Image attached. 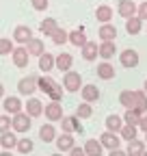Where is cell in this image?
Here are the masks:
<instances>
[{
  "instance_id": "cell-29",
  "label": "cell",
  "mask_w": 147,
  "mask_h": 156,
  "mask_svg": "<svg viewBox=\"0 0 147 156\" xmlns=\"http://www.w3.org/2000/svg\"><path fill=\"white\" fill-rule=\"evenodd\" d=\"M115 54H117V46H115V41H102V44H100V58L108 61V58H113Z\"/></svg>"
},
{
  "instance_id": "cell-51",
  "label": "cell",
  "mask_w": 147,
  "mask_h": 156,
  "mask_svg": "<svg viewBox=\"0 0 147 156\" xmlns=\"http://www.w3.org/2000/svg\"><path fill=\"white\" fill-rule=\"evenodd\" d=\"M145 141H147V134H145Z\"/></svg>"
},
{
  "instance_id": "cell-7",
  "label": "cell",
  "mask_w": 147,
  "mask_h": 156,
  "mask_svg": "<svg viewBox=\"0 0 147 156\" xmlns=\"http://www.w3.org/2000/svg\"><path fill=\"white\" fill-rule=\"evenodd\" d=\"M43 115L48 117L50 124L61 122V119H63V106H61V102H48V104L43 106Z\"/></svg>"
},
{
  "instance_id": "cell-50",
  "label": "cell",
  "mask_w": 147,
  "mask_h": 156,
  "mask_svg": "<svg viewBox=\"0 0 147 156\" xmlns=\"http://www.w3.org/2000/svg\"><path fill=\"white\" fill-rule=\"evenodd\" d=\"M143 156H147V150H145V154H143Z\"/></svg>"
},
{
  "instance_id": "cell-38",
  "label": "cell",
  "mask_w": 147,
  "mask_h": 156,
  "mask_svg": "<svg viewBox=\"0 0 147 156\" xmlns=\"http://www.w3.org/2000/svg\"><path fill=\"white\" fill-rule=\"evenodd\" d=\"M13 50H15V44H13V41H9L7 37H2V39H0V56L13 54Z\"/></svg>"
},
{
  "instance_id": "cell-1",
  "label": "cell",
  "mask_w": 147,
  "mask_h": 156,
  "mask_svg": "<svg viewBox=\"0 0 147 156\" xmlns=\"http://www.w3.org/2000/svg\"><path fill=\"white\" fill-rule=\"evenodd\" d=\"M37 87H39V89L50 98V102H61L63 87H61L56 80H52L50 76H39V78H37Z\"/></svg>"
},
{
  "instance_id": "cell-46",
  "label": "cell",
  "mask_w": 147,
  "mask_h": 156,
  "mask_svg": "<svg viewBox=\"0 0 147 156\" xmlns=\"http://www.w3.org/2000/svg\"><path fill=\"white\" fill-rule=\"evenodd\" d=\"M0 98H5V85L0 83Z\"/></svg>"
},
{
  "instance_id": "cell-15",
  "label": "cell",
  "mask_w": 147,
  "mask_h": 156,
  "mask_svg": "<svg viewBox=\"0 0 147 156\" xmlns=\"http://www.w3.org/2000/svg\"><path fill=\"white\" fill-rule=\"evenodd\" d=\"M80 95H82V100H84L87 104H93V102L100 100V89H97L95 85H82Z\"/></svg>"
},
{
  "instance_id": "cell-31",
  "label": "cell",
  "mask_w": 147,
  "mask_h": 156,
  "mask_svg": "<svg viewBox=\"0 0 147 156\" xmlns=\"http://www.w3.org/2000/svg\"><path fill=\"white\" fill-rule=\"evenodd\" d=\"M125 30H128V35H138L141 30H143V20L141 17H130V20H125Z\"/></svg>"
},
{
  "instance_id": "cell-10",
  "label": "cell",
  "mask_w": 147,
  "mask_h": 156,
  "mask_svg": "<svg viewBox=\"0 0 147 156\" xmlns=\"http://www.w3.org/2000/svg\"><path fill=\"white\" fill-rule=\"evenodd\" d=\"M100 143H102V147H106V150H119V145H121V136L119 134H115V132H102V136H100Z\"/></svg>"
},
{
  "instance_id": "cell-34",
  "label": "cell",
  "mask_w": 147,
  "mask_h": 156,
  "mask_svg": "<svg viewBox=\"0 0 147 156\" xmlns=\"http://www.w3.org/2000/svg\"><path fill=\"white\" fill-rule=\"evenodd\" d=\"M141 117H143V115H141L138 111L130 108V111H125V113H123V124H125V126H136V128H138Z\"/></svg>"
},
{
  "instance_id": "cell-40",
  "label": "cell",
  "mask_w": 147,
  "mask_h": 156,
  "mask_svg": "<svg viewBox=\"0 0 147 156\" xmlns=\"http://www.w3.org/2000/svg\"><path fill=\"white\" fill-rule=\"evenodd\" d=\"M11 130V117L9 115H0V134H5Z\"/></svg>"
},
{
  "instance_id": "cell-49",
  "label": "cell",
  "mask_w": 147,
  "mask_h": 156,
  "mask_svg": "<svg viewBox=\"0 0 147 156\" xmlns=\"http://www.w3.org/2000/svg\"><path fill=\"white\" fill-rule=\"evenodd\" d=\"M143 91H145V93H147V80H145V87H143Z\"/></svg>"
},
{
  "instance_id": "cell-32",
  "label": "cell",
  "mask_w": 147,
  "mask_h": 156,
  "mask_svg": "<svg viewBox=\"0 0 147 156\" xmlns=\"http://www.w3.org/2000/svg\"><path fill=\"white\" fill-rule=\"evenodd\" d=\"M119 104H121L125 111L134 108V91H130V89L121 91V93H119Z\"/></svg>"
},
{
  "instance_id": "cell-33",
  "label": "cell",
  "mask_w": 147,
  "mask_h": 156,
  "mask_svg": "<svg viewBox=\"0 0 147 156\" xmlns=\"http://www.w3.org/2000/svg\"><path fill=\"white\" fill-rule=\"evenodd\" d=\"M54 58H56L54 54L46 52V54H41V56H39V63H37V65H39V69H41L43 74H48V72L54 67Z\"/></svg>"
},
{
  "instance_id": "cell-44",
  "label": "cell",
  "mask_w": 147,
  "mask_h": 156,
  "mask_svg": "<svg viewBox=\"0 0 147 156\" xmlns=\"http://www.w3.org/2000/svg\"><path fill=\"white\" fill-rule=\"evenodd\" d=\"M138 130H143V132L147 134V115H143V117H141V122H138Z\"/></svg>"
},
{
  "instance_id": "cell-42",
  "label": "cell",
  "mask_w": 147,
  "mask_h": 156,
  "mask_svg": "<svg viewBox=\"0 0 147 156\" xmlns=\"http://www.w3.org/2000/svg\"><path fill=\"white\" fill-rule=\"evenodd\" d=\"M30 5H32V9H37V11H46L48 5H50V0H30Z\"/></svg>"
},
{
  "instance_id": "cell-19",
  "label": "cell",
  "mask_w": 147,
  "mask_h": 156,
  "mask_svg": "<svg viewBox=\"0 0 147 156\" xmlns=\"http://www.w3.org/2000/svg\"><path fill=\"white\" fill-rule=\"evenodd\" d=\"M56 136H59V134H56V128H54L50 122L39 128V139H41L43 143H54V141H56Z\"/></svg>"
},
{
  "instance_id": "cell-24",
  "label": "cell",
  "mask_w": 147,
  "mask_h": 156,
  "mask_svg": "<svg viewBox=\"0 0 147 156\" xmlns=\"http://www.w3.org/2000/svg\"><path fill=\"white\" fill-rule=\"evenodd\" d=\"M97 35H100L102 41H115V39H117V26L115 24H102Z\"/></svg>"
},
{
  "instance_id": "cell-22",
  "label": "cell",
  "mask_w": 147,
  "mask_h": 156,
  "mask_svg": "<svg viewBox=\"0 0 147 156\" xmlns=\"http://www.w3.org/2000/svg\"><path fill=\"white\" fill-rule=\"evenodd\" d=\"M95 20L100 24H110L113 22V7H108V5H100L95 9Z\"/></svg>"
},
{
  "instance_id": "cell-20",
  "label": "cell",
  "mask_w": 147,
  "mask_h": 156,
  "mask_svg": "<svg viewBox=\"0 0 147 156\" xmlns=\"http://www.w3.org/2000/svg\"><path fill=\"white\" fill-rule=\"evenodd\" d=\"M104 124H106V130H108V132L119 134V132H121V128H123V117L113 113V115H108V117H106V122H104Z\"/></svg>"
},
{
  "instance_id": "cell-48",
  "label": "cell",
  "mask_w": 147,
  "mask_h": 156,
  "mask_svg": "<svg viewBox=\"0 0 147 156\" xmlns=\"http://www.w3.org/2000/svg\"><path fill=\"white\" fill-rule=\"evenodd\" d=\"M52 156H63V154H61V152H54V154H52Z\"/></svg>"
},
{
  "instance_id": "cell-6",
  "label": "cell",
  "mask_w": 147,
  "mask_h": 156,
  "mask_svg": "<svg viewBox=\"0 0 147 156\" xmlns=\"http://www.w3.org/2000/svg\"><path fill=\"white\" fill-rule=\"evenodd\" d=\"M32 39V28L26 24H17L13 30V41H17V46H26Z\"/></svg>"
},
{
  "instance_id": "cell-9",
  "label": "cell",
  "mask_w": 147,
  "mask_h": 156,
  "mask_svg": "<svg viewBox=\"0 0 147 156\" xmlns=\"http://www.w3.org/2000/svg\"><path fill=\"white\" fill-rule=\"evenodd\" d=\"M28 50H26V46H15V50H13V54H11V58H13V65L15 67H20V69H24V67H28Z\"/></svg>"
},
{
  "instance_id": "cell-41",
  "label": "cell",
  "mask_w": 147,
  "mask_h": 156,
  "mask_svg": "<svg viewBox=\"0 0 147 156\" xmlns=\"http://www.w3.org/2000/svg\"><path fill=\"white\" fill-rule=\"evenodd\" d=\"M136 17H141L143 22H147V0L141 5H136Z\"/></svg>"
},
{
  "instance_id": "cell-11",
  "label": "cell",
  "mask_w": 147,
  "mask_h": 156,
  "mask_svg": "<svg viewBox=\"0 0 147 156\" xmlns=\"http://www.w3.org/2000/svg\"><path fill=\"white\" fill-rule=\"evenodd\" d=\"M2 106H5V111H7V115H11V117L24 111V104H22V100H20L17 95H9V98H5Z\"/></svg>"
},
{
  "instance_id": "cell-37",
  "label": "cell",
  "mask_w": 147,
  "mask_h": 156,
  "mask_svg": "<svg viewBox=\"0 0 147 156\" xmlns=\"http://www.w3.org/2000/svg\"><path fill=\"white\" fill-rule=\"evenodd\" d=\"M78 117V119H89L91 115H93V108H91V104H87V102H82V104H78V108H76V113H74Z\"/></svg>"
},
{
  "instance_id": "cell-5",
  "label": "cell",
  "mask_w": 147,
  "mask_h": 156,
  "mask_svg": "<svg viewBox=\"0 0 147 156\" xmlns=\"http://www.w3.org/2000/svg\"><path fill=\"white\" fill-rule=\"evenodd\" d=\"M39 89L37 87V76H24L22 80H17V93H22V95H30Z\"/></svg>"
},
{
  "instance_id": "cell-13",
  "label": "cell",
  "mask_w": 147,
  "mask_h": 156,
  "mask_svg": "<svg viewBox=\"0 0 147 156\" xmlns=\"http://www.w3.org/2000/svg\"><path fill=\"white\" fill-rule=\"evenodd\" d=\"M119 58H121V65L123 67H136L138 65V52L136 50H132V48H125L121 54H119Z\"/></svg>"
},
{
  "instance_id": "cell-12",
  "label": "cell",
  "mask_w": 147,
  "mask_h": 156,
  "mask_svg": "<svg viewBox=\"0 0 147 156\" xmlns=\"http://www.w3.org/2000/svg\"><path fill=\"white\" fill-rule=\"evenodd\" d=\"M71 65H74V56L69 52H61V54H56V58H54V67L61 69L63 74L71 72Z\"/></svg>"
},
{
  "instance_id": "cell-26",
  "label": "cell",
  "mask_w": 147,
  "mask_h": 156,
  "mask_svg": "<svg viewBox=\"0 0 147 156\" xmlns=\"http://www.w3.org/2000/svg\"><path fill=\"white\" fill-rule=\"evenodd\" d=\"M145 141H141V139H134V141H130L128 143V147H125V154L128 156H143L145 154Z\"/></svg>"
},
{
  "instance_id": "cell-2",
  "label": "cell",
  "mask_w": 147,
  "mask_h": 156,
  "mask_svg": "<svg viewBox=\"0 0 147 156\" xmlns=\"http://www.w3.org/2000/svg\"><path fill=\"white\" fill-rule=\"evenodd\" d=\"M30 119H32V117H28L24 111L17 113V115H13L11 117V130L15 134H26L30 130Z\"/></svg>"
},
{
  "instance_id": "cell-36",
  "label": "cell",
  "mask_w": 147,
  "mask_h": 156,
  "mask_svg": "<svg viewBox=\"0 0 147 156\" xmlns=\"http://www.w3.org/2000/svg\"><path fill=\"white\" fill-rule=\"evenodd\" d=\"M136 134H138V128H136V126H125V124H123V128H121V132H119V136H121V139H125L128 143L134 141Z\"/></svg>"
},
{
  "instance_id": "cell-45",
  "label": "cell",
  "mask_w": 147,
  "mask_h": 156,
  "mask_svg": "<svg viewBox=\"0 0 147 156\" xmlns=\"http://www.w3.org/2000/svg\"><path fill=\"white\" fill-rule=\"evenodd\" d=\"M108 156H128V154H125V150H121V147H119V150H113Z\"/></svg>"
},
{
  "instance_id": "cell-3",
  "label": "cell",
  "mask_w": 147,
  "mask_h": 156,
  "mask_svg": "<svg viewBox=\"0 0 147 156\" xmlns=\"http://www.w3.org/2000/svg\"><path fill=\"white\" fill-rule=\"evenodd\" d=\"M61 130L63 132H67V134H82L84 132V126L80 124V119L76 115H67V117H63L61 119Z\"/></svg>"
},
{
  "instance_id": "cell-8",
  "label": "cell",
  "mask_w": 147,
  "mask_h": 156,
  "mask_svg": "<svg viewBox=\"0 0 147 156\" xmlns=\"http://www.w3.org/2000/svg\"><path fill=\"white\" fill-rule=\"evenodd\" d=\"M54 145H56V150L63 154V152H71L74 147H76V141H74V134H67V132H61L56 136V141H54Z\"/></svg>"
},
{
  "instance_id": "cell-16",
  "label": "cell",
  "mask_w": 147,
  "mask_h": 156,
  "mask_svg": "<svg viewBox=\"0 0 147 156\" xmlns=\"http://www.w3.org/2000/svg\"><path fill=\"white\" fill-rule=\"evenodd\" d=\"M28 117H39L43 115V102L37 100V98H28L26 100V111H24Z\"/></svg>"
},
{
  "instance_id": "cell-30",
  "label": "cell",
  "mask_w": 147,
  "mask_h": 156,
  "mask_svg": "<svg viewBox=\"0 0 147 156\" xmlns=\"http://www.w3.org/2000/svg\"><path fill=\"white\" fill-rule=\"evenodd\" d=\"M134 111H138L141 115L147 113V93L141 89V91H134Z\"/></svg>"
},
{
  "instance_id": "cell-4",
  "label": "cell",
  "mask_w": 147,
  "mask_h": 156,
  "mask_svg": "<svg viewBox=\"0 0 147 156\" xmlns=\"http://www.w3.org/2000/svg\"><path fill=\"white\" fill-rule=\"evenodd\" d=\"M63 89H67V91H71V93L80 91V89H82V76H80L78 72H67V74L63 76Z\"/></svg>"
},
{
  "instance_id": "cell-25",
  "label": "cell",
  "mask_w": 147,
  "mask_h": 156,
  "mask_svg": "<svg viewBox=\"0 0 147 156\" xmlns=\"http://www.w3.org/2000/svg\"><path fill=\"white\" fill-rule=\"evenodd\" d=\"M95 56H100V46L95 41H87L82 48V58L84 61H95Z\"/></svg>"
},
{
  "instance_id": "cell-43",
  "label": "cell",
  "mask_w": 147,
  "mask_h": 156,
  "mask_svg": "<svg viewBox=\"0 0 147 156\" xmlns=\"http://www.w3.org/2000/svg\"><path fill=\"white\" fill-rule=\"evenodd\" d=\"M67 156H87V154H84V150H82V147H78V145H76V147H74Z\"/></svg>"
},
{
  "instance_id": "cell-14",
  "label": "cell",
  "mask_w": 147,
  "mask_h": 156,
  "mask_svg": "<svg viewBox=\"0 0 147 156\" xmlns=\"http://www.w3.org/2000/svg\"><path fill=\"white\" fill-rule=\"evenodd\" d=\"M117 13L123 17V20H130L136 15V5L132 2V0H119V5H117Z\"/></svg>"
},
{
  "instance_id": "cell-18",
  "label": "cell",
  "mask_w": 147,
  "mask_h": 156,
  "mask_svg": "<svg viewBox=\"0 0 147 156\" xmlns=\"http://www.w3.org/2000/svg\"><path fill=\"white\" fill-rule=\"evenodd\" d=\"M26 50H28L30 56H41V54H46V41H43V39L32 37L30 41L26 44Z\"/></svg>"
},
{
  "instance_id": "cell-27",
  "label": "cell",
  "mask_w": 147,
  "mask_h": 156,
  "mask_svg": "<svg viewBox=\"0 0 147 156\" xmlns=\"http://www.w3.org/2000/svg\"><path fill=\"white\" fill-rule=\"evenodd\" d=\"M56 28H59V22H56L54 17H46L43 22L39 24V30H41V35H43V37H52Z\"/></svg>"
},
{
  "instance_id": "cell-39",
  "label": "cell",
  "mask_w": 147,
  "mask_h": 156,
  "mask_svg": "<svg viewBox=\"0 0 147 156\" xmlns=\"http://www.w3.org/2000/svg\"><path fill=\"white\" fill-rule=\"evenodd\" d=\"M32 147H35V145H32V141L26 136V139H20V141H17V147H15V150L20 152V154H30V152H32Z\"/></svg>"
},
{
  "instance_id": "cell-17",
  "label": "cell",
  "mask_w": 147,
  "mask_h": 156,
  "mask_svg": "<svg viewBox=\"0 0 147 156\" xmlns=\"http://www.w3.org/2000/svg\"><path fill=\"white\" fill-rule=\"evenodd\" d=\"M82 150H84L87 156H102L104 154V147H102L100 139H87L84 145H82Z\"/></svg>"
},
{
  "instance_id": "cell-23",
  "label": "cell",
  "mask_w": 147,
  "mask_h": 156,
  "mask_svg": "<svg viewBox=\"0 0 147 156\" xmlns=\"http://www.w3.org/2000/svg\"><path fill=\"white\" fill-rule=\"evenodd\" d=\"M89 41L87 39V35H84V28L80 26V28H76V30H69V44H74L76 48H84V44Z\"/></svg>"
},
{
  "instance_id": "cell-47",
  "label": "cell",
  "mask_w": 147,
  "mask_h": 156,
  "mask_svg": "<svg viewBox=\"0 0 147 156\" xmlns=\"http://www.w3.org/2000/svg\"><path fill=\"white\" fill-rule=\"evenodd\" d=\"M0 156H13L11 152H7V150H2V152H0Z\"/></svg>"
},
{
  "instance_id": "cell-28",
  "label": "cell",
  "mask_w": 147,
  "mask_h": 156,
  "mask_svg": "<svg viewBox=\"0 0 147 156\" xmlns=\"http://www.w3.org/2000/svg\"><path fill=\"white\" fill-rule=\"evenodd\" d=\"M97 76L102 78V80H110V78H115V67H113V63H108V61L97 63Z\"/></svg>"
},
{
  "instance_id": "cell-35",
  "label": "cell",
  "mask_w": 147,
  "mask_h": 156,
  "mask_svg": "<svg viewBox=\"0 0 147 156\" xmlns=\"http://www.w3.org/2000/svg\"><path fill=\"white\" fill-rule=\"evenodd\" d=\"M52 39V44H56V46H63V44H69V33L65 30V28H56V30H54V35L50 37Z\"/></svg>"
},
{
  "instance_id": "cell-21",
  "label": "cell",
  "mask_w": 147,
  "mask_h": 156,
  "mask_svg": "<svg viewBox=\"0 0 147 156\" xmlns=\"http://www.w3.org/2000/svg\"><path fill=\"white\" fill-rule=\"evenodd\" d=\"M17 134L13 132V130H9V132H5V134H0V147L2 150H7V152H11L13 147H17Z\"/></svg>"
},
{
  "instance_id": "cell-52",
  "label": "cell",
  "mask_w": 147,
  "mask_h": 156,
  "mask_svg": "<svg viewBox=\"0 0 147 156\" xmlns=\"http://www.w3.org/2000/svg\"><path fill=\"white\" fill-rule=\"evenodd\" d=\"M0 152H2V147H0Z\"/></svg>"
}]
</instances>
